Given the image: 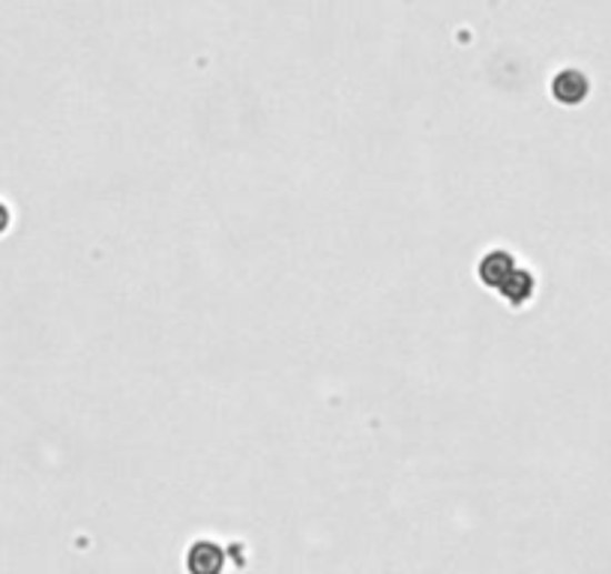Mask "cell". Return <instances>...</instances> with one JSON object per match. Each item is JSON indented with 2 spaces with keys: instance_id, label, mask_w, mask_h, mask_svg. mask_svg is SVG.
I'll use <instances>...</instances> for the list:
<instances>
[{
  "instance_id": "1",
  "label": "cell",
  "mask_w": 611,
  "mask_h": 574,
  "mask_svg": "<svg viewBox=\"0 0 611 574\" xmlns=\"http://www.w3.org/2000/svg\"><path fill=\"white\" fill-rule=\"evenodd\" d=\"M591 93V81L582 69H561L552 79V97L561 105H579Z\"/></svg>"
},
{
  "instance_id": "2",
  "label": "cell",
  "mask_w": 611,
  "mask_h": 574,
  "mask_svg": "<svg viewBox=\"0 0 611 574\" xmlns=\"http://www.w3.org/2000/svg\"><path fill=\"white\" fill-rule=\"evenodd\" d=\"M187 565L192 574H219L222 565H226V556H222L219 545H213V542H196V545L189 547Z\"/></svg>"
},
{
  "instance_id": "3",
  "label": "cell",
  "mask_w": 611,
  "mask_h": 574,
  "mask_svg": "<svg viewBox=\"0 0 611 574\" xmlns=\"http://www.w3.org/2000/svg\"><path fill=\"white\" fill-rule=\"evenodd\" d=\"M10 224H12V210L0 201V236L10 231Z\"/></svg>"
}]
</instances>
